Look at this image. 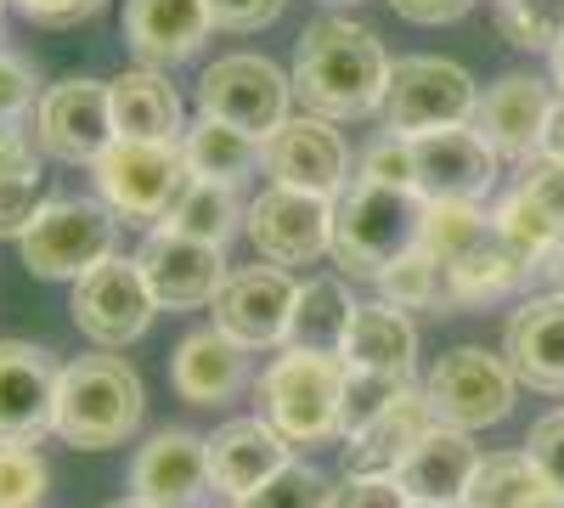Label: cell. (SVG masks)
Listing matches in <instances>:
<instances>
[{
	"label": "cell",
	"instance_id": "33",
	"mask_svg": "<svg viewBox=\"0 0 564 508\" xmlns=\"http://www.w3.org/2000/svg\"><path fill=\"white\" fill-rule=\"evenodd\" d=\"M497 233V220L480 209V204H423V220H417V249H430L441 266L475 255L486 238Z\"/></svg>",
	"mask_w": 564,
	"mask_h": 508
},
{
	"label": "cell",
	"instance_id": "20",
	"mask_svg": "<svg viewBox=\"0 0 564 508\" xmlns=\"http://www.w3.org/2000/svg\"><path fill=\"white\" fill-rule=\"evenodd\" d=\"M480 446L468 430H452V424H435L423 435L395 469V486L406 491L412 508H463L468 497V480L480 469Z\"/></svg>",
	"mask_w": 564,
	"mask_h": 508
},
{
	"label": "cell",
	"instance_id": "45",
	"mask_svg": "<svg viewBox=\"0 0 564 508\" xmlns=\"http://www.w3.org/2000/svg\"><path fill=\"white\" fill-rule=\"evenodd\" d=\"M334 508H412V502L395 486V475H350L345 486H334Z\"/></svg>",
	"mask_w": 564,
	"mask_h": 508
},
{
	"label": "cell",
	"instance_id": "5",
	"mask_svg": "<svg viewBox=\"0 0 564 508\" xmlns=\"http://www.w3.org/2000/svg\"><path fill=\"white\" fill-rule=\"evenodd\" d=\"M119 244V215L102 198H45L34 226L18 238V255L45 283H79Z\"/></svg>",
	"mask_w": 564,
	"mask_h": 508
},
{
	"label": "cell",
	"instance_id": "53",
	"mask_svg": "<svg viewBox=\"0 0 564 508\" xmlns=\"http://www.w3.org/2000/svg\"><path fill=\"white\" fill-rule=\"evenodd\" d=\"M108 508H153V502H141V497L130 491V497H119V502H108Z\"/></svg>",
	"mask_w": 564,
	"mask_h": 508
},
{
	"label": "cell",
	"instance_id": "52",
	"mask_svg": "<svg viewBox=\"0 0 564 508\" xmlns=\"http://www.w3.org/2000/svg\"><path fill=\"white\" fill-rule=\"evenodd\" d=\"M547 283H553V294H564V249L547 260Z\"/></svg>",
	"mask_w": 564,
	"mask_h": 508
},
{
	"label": "cell",
	"instance_id": "39",
	"mask_svg": "<svg viewBox=\"0 0 564 508\" xmlns=\"http://www.w3.org/2000/svg\"><path fill=\"white\" fill-rule=\"evenodd\" d=\"M243 508H334V486L305 464H282Z\"/></svg>",
	"mask_w": 564,
	"mask_h": 508
},
{
	"label": "cell",
	"instance_id": "28",
	"mask_svg": "<svg viewBox=\"0 0 564 508\" xmlns=\"http://www.w3.org/2000/svg\"><path fill=\"white\" fill-rule=\"evenodd\" d=\"M531 277H536V271L491 233L475 255H463V260L446 266V305H463V311L497 305V300H508V294H520Z\"/></svg>",
	"mask_w": 564,
	"mask_h": 508
},
{
	"label": "cell",
	"instance_id": "11",
	"mask_svg": "<svg viewBox=\"0 0 564 508\" xmlns=\"http://www.w3.org/2000/svg\"><path fill=\"white\" fill-rule=\"evenodd\" d=\"M243 233L265 266H316L322 255H334V198L294 193V187H265L243 209Z\"/></svg>",
	"mask_w": 564,
	"mask_h": 508
},
{
	"label": "cell",
	"instance_id": "13",
	"mask_svg": "<svg viewBox=\"0 0 564 508\" xmlns=\"http://www.w3.org/2000/svg\"><path fill=\"white\" fill-rule=\"evenodd\" d=\"M412 142V193L423 204H480L497 187V153L475 125H452Z\"/></svg>",
	"mask_w": 564,
	"mask_h": 508
},
{
	"label": "cell",
	"instance_id": "47",
	"mask_svg": "<svg viewBox=\"0 0 564 508\" xmlns=\"http://www.w3.org/2000/svg\"><path fill=\"white\" fill-rule=\"evenodd\" d=\"M204 7H209L215 29H226V34H254V29H265V23L282 12V0H204Z\"/></svg>",
	"mask_w": 564,
	"mask_h": 508
},
{
	"label": "cell",
	"instance_id": "56",
	"mask_svg": "<svg viewBox=\"0 0 564 508\" xmlns=\"http://www.w3.org/2000/svg\"><path fill=\"white\" fill-rule=\"evenodd\" d=\"M0 7H7V0H0Z\"/></svg>",
	"mask_w": 564,
	"mask_h": 508
},
{
	"label": "cell",
	"instance_id": "46",
	"mask_svg": "<svg viewBox=\"0 0 564 508\" xmlns=\"http://www.w3.org/2000/svg\"><path fill=\"white\" fill-rule=\"evenodd\" d=\"M7 7L23 12L29 23H40V29H74L85 18H97L102 0H7Z\"/></svg>",
	"mask_w": 564,
	"mask_h": 508
},
{
	"label": "cell",
	"instance_id": "34",
	"mask_svg": "<svg viewBox=\"0 0 564 508\" xmlns=\"http://www.w3.org/2000/svg\"><path fill=\"white\" fill-rule=\"evenodd\" d=\"M491 220H497V238H502L513 255H520L531 271H542V266H547V260L564 249L558 226H553V220H547V215H542V209H536V204L520 193V187H513V193H508V198L491 209Z\"/></svg>",
	"mask_w": 564,
	"mask_h": 508
},
{
	"label": "cell",
	"instance_id": "27",
	"mask_svg": "<svg viewBox=\"0 0 564 508\" xmlns=\"http://www.w3.org/2000/svg\"><path fill=\"white\" fill-rule=\"evenodd\" d=\"M345 367H361V374H395V379H412L417 367V328H412V311H395L384 300H356V316L345 328V345H339Z\"/></svg>",
	"mask_w": 564,
	"mask_h": 508
},
{
	"label": "cell",
	"instance_id": "1",
	"mask_svg": "<svg viewBox=\"0 0 564 508\" xmlns=\"http://www.w3.org/2000/svg\"><path fill=\"white\" fill-rule=\"evenodd\" d=\"M395 57L350 18H322L300 34L294 45V102L316 119H367L384 108Z\"/></svg>",
	"mask_w": 564,
	"mask_h": 508
},
{
	"label": "cell",
	"instance_id": "35",
	"mask_svg": "<svg viewBox=\"0 0 564 508\" xmlns=\"http://www.w3.org/2000/svg\"><path fill=\"white\" fill-rule=\"evenodd\" d=\"M379 300L395 311H435L446 305V266L430 249H406L379 271Z\"/></svg>",
	"mask_w": 564,
	"mask_h": 508
},
{
	"label": "cell",
	"instance_id": "48",
	"mask_svg": "<svg viewBox=\"0 0 564 508\" xmlns=\"http://www.w3.org/2000/svg\"><path fill=\"white\" fill-rule=\"evenodd\" d=\"M390 7L406 18V23H452V18H463L475 0H390Z\"/></svg>",
	"mask_w": 564,
	"mask_h": 508
},
{
	"label": "cell",
	"instance_id": "30",
	"mask_svg": "<svg viewBox=\"0 0 564 508\" xmlns=\"http://www.w3.org/2000/svg\"><path fill=\"white\" fill-rule=\"evenodd\" d=\"M350 316H356V300L345 289V277H311L294 294V316H289V334H282V350H334L339 356Z\"/></svg>",
	"mask_w": 564,
	"mask_h": 508
},
{
	"label": "cell",
	"instance_id": "4",
	"mask_svg": "<svg viewBox=\"0 0 564 508\" xmlns=\"http://www.w3.org/2000/svg\"><path fill=\"white\" fill-rule=\"evenodd\" d=\"M417 220H423L417 193L350 181V187L334 198V260H339V271L379 283V271L390 260L417 249Z\"/></svg>",
	"mask_w": 564,
	"mask_h": 508
},
{
	"label": "cell",
	"instance_id": "32",
	"mask_svg": "<svg viewBox=\"0 0 564 508\" xmlns=\"http://www.w3.org/2000/svg\"><path fill=\"white\" fill-rule=\"evenodd\" d=\"M238 220H243L238 187H226V181H204V175H193V181H186V193L175 198V209H170V220H164V226H175V233L198 238V244H215V249H226V244H231V233H238Z\"/></svg>",
	"mask_w": 564,
	"mask_h": 508
},
{
	"label": "cell",
	"instance_id": "10",
	"mask_svg": "<svg viewBox=\"0 0 564 508\" xmlns=\"http://www.w3.org/2000/svg\"><path fill=\"white\" fill-rule=\"evenodd\" d=\"M423 390H430V407H435L441 424L475 435V430H491V424H502L508 412H513L520 379H513L508 356H491V350H446L430 367Z\"/></svg>",
	"mask_w": 564,
	"mask_h": 508
},
{
	"label": "cell",
	"instance_id": "7",
	"mask_svg": "<svg viewBox=\"0 0 564 508\" xmlns=\"http://www.w3.org/2000/svg\"><path fill=\"white\" fill-rule=\"evenodd\" d=\"M294 79L289 68H276L271 57L260 52H231V57H215L198 79V119H220L231 130L254 136H276L294 114Z\"/></svg>",
	"mask_w": 564,
	"mask_h": 508
},
{
	"label": "cell",
	"instance_id": "8",
	"mask_svg": "<svg viewBox=\"0 0 564 508\" xmlns=\"http://www.w3.org/2000/svg\"><path fill=\"white\" fill-rule=\"evenodd\" d=\"M475 108H480V85L452 57H401L390 68L384 130L430 136V130H452V125H475Z\"/></svg>",
	"mask_w": 564,
	"mask_h": 508
},
{
	"label": "cell",
	"instance_id": "21",
	"mask_svg": "<svg viewBox=\"0 0 564 508\" xmlns=\"http://www.w3.org/2000/svg\"><path fill=\"white\" fill-rule=\"evenodd\" d=\"M282 464H294L289 441H282L260 412L254 419H226L209 435V480H215L220 502H249Z\"/></svg>",
	"mask_w": 564,
	"mask_h": 508
},
{
	"label": "cell",
	"instance_id": "25",
	"mask_svg": "<svg viewBox=\"0 0 564 508\" xmlns=\"http://www.w3.org/2000/svg\"><path fill=\"white\" fill-rule=\"evenodd\" d=\"M435 424H441V419H435V407H430V390L406 385L361 435L345 441V475H395L401 457H406L423 435H430Z\"/></svg>",
	"mask_w": 564,
	"mask_h": 508
},
{
	"label": "cell",
	"instance_id": "36",
	"mask_svg": "<svg viewBox=\"0 0 564 508\" xmlns=\"http://www.w3.org/2000/svg\"><path fill=\"white\" fill-rule=\"evenodd\" d=\"M497 29L520 52H553L564 40V0H497Z\"/></svg>",
	"mask_w": 564,
	"mask_h": 508
},
{
	"label": "cell",
	"instance_id": "2",
	"mask_svg": "<svg viewBox=\"0 0 564 508\" xmlns=\"http://www.w3.org/2000/svg\"><path fill=\"white\" fill-rule=\"evenodd\" d=\"M141 374L113 350H85L63 361L57 379V419L52 435L74 452H108L141 424Z\"/></svg>",
	"mask_w": 564,
	"mask_h": 508
},
{
	"label": "cell",
	"instance_id": "54",
	"mask_svg": "<svg viewBox=\"0 0 564 508\" xmlns=\"http://www.w3.org/2000/svg\"><path fill=\"white\" fill-rule=\"evenodd\" d=\"M327 7H356V0H327Z\"/></svg>",
	"mask_w": 564,
	"mask_h": 508
},
{
	"label": "cell",
	"instance_id": "41",
	"mask_svg": "<svg viewBox=\"0 0 564 508\" xmlns=\"http://www.w3.org/2000/svg\"><path fill=\"white\" fill-rule=\"evenodd\" d=\"M361 175L356 181H372V187H395V193H412V142L401 130H384L372 136V142L361 148Z\"/></svg>",
	"mask_w": 564,
	"mask_h": 508
},
{
	"label": "cell",
	"instance_id": "38",
	"mask_svg": "<svg viewBox=\"0 0 564 508\" xmlns=\"http://www.w3.org/2000/svg\"><path fill=\"white\" fill-rule=\"evenodd\" d=\"M412 379H395V374H361V367H345V401H339V435H361L379 412L406 390Z\"/></svg>",
	"mask_w": 564,
	"mask_h": 508
},
{
	"label": "cell",
	"instance_id": "43",
	"mask_svg": "<svg viewBox=\"0 0 564 508\" xmlns=\"http://www.w3.org/2000/svg\"><path fill=\"white\" fill-rule=\"evenodd\" d=\"M40 108V90H34V68L12 52H0V130H18L23 114Z\"/></svg>",
	"mask_w": 564,
	"mask_h": 508
},
{
	"label": "cell",
	"instance_id": "6",
	"mask_svg": "<svg viewBox=\"0 0 564 508\" xmlns=\"http://www.w3.org/2000/svg\"><path fill=\"white\" fill-rule=\"evenodd\" d=\"M90 181H97V198L135 226H164L175 198L193 181V164H186L181 142H113L97 164H90Z\"/></svg>",
	"mask_w": 564,
	"mask_h": 508
},
{
	"label": "cell",
	"instance_id": "26",
	"mask_svg": "<svg viewBox=\"0 0 564 508\" xmlns=\"http://www.w3.org/2000/svg\"><path fill=\"white\" fill-rule=\"evenodd\" d=\"M108 102H113L119 142H181L186 136V114H181L175 85L148 63L108 79Z\"/></svg>",
	"mask_w": 564,
	"mask_h": 508
},
{
	"label": "cell",
	"instance_id": "16",
	"mask_svg": "<svg viewBox=\"0 0 564 508\" xmlns=\"http://www.w3.org/2000/svg\"><path fill=\"white\" fill-rule=\"evenodd\" d=\"M135 266H141V277H148L159 311H198V305H215V294H220V283H226L220 249L175 233V226H153V233L141 238V249H135Z\"/></svg>",
	"mask_w": 564,
	"mask_h": 508
},
{
	"label": "cell",
	"instance_id": "15",
	"mask_svg": "<svg viewBox=\"0 0 564 508\" xmlns=\"http://www.w3.org/2000/svg\"><path fill=\"white\" fill-rule=\"evenodd\" d=\"M294 294L300 283L282 266H243L231 271L220 294H215V328L226 339H238L243 350H282V334H289V316H294Z\"/></svg>",
	"mask_w": 564,
	"mask_h": 508
},
{
	"label": "cell",
	"instance_id": "51",
	"mask_svg": "<svg viewBox=\"0 0 564 508\" xmlns=\"http://www.w3.org/2000/svg\"><path fill=\"white\" fill-rule=\"evenodd\" d=\"M547 63H553V90H558V97H564V40H558L553 52H547Z\"/></svg>",
	"mask_w": 564,
	"mask_h": 508
},
{
	"label": "cell",
	"instance_id": "14",
	"mask_svg": "<svg viewBox=\"0 0 564 508\" xmlns=\"http://www.w3.org/2000/svg\"><path fill=\"white\" fill-rule=\"evenodd\" d=\"M260 170L271 175V187H294V193H316V198H339L350 187V148L334 130V119H289L276 136L260 142Z\"/></svg>",
	"mask_w": 564,
	"mask_h": 508
},
{
	"label": "cell",
	"instance_id": "3",
	"mask_svg": "<svg viewBox=\"0 0 564 508\" xmlns=\"http://www.w3.org/2000/svg\"><path fill=\"white\" fill-rule=\"evenodd\" d=\"M260 419L289 446H322L339 435L345 401V356L334 350H276L271 367L254 379Z\"/></svg>",
	"mask_w": 564,
	"mask_h": 508
},
{
	"label": "cell",
	"instance_id": "37",
	"mask_svg": "<svg viewBox=\"0 0 564 508\" xmlns=\"http://www.w3.org/2000/svg\"><path fill=\"white\" fill-rule=\"evenodd\" d=\"M52 464L34 441H0V508H40Z\"/></svg>",
	"mask_w": 564,
	"mask_h": 508
},
{
	"label": "cell",
	"instance_id": "12",
	"mask_svg": "<svg viewBox=\"0 0 564 508\" xmlns=\"http://www.w3.org/2000/svg\"><path fill=\"white\" fill-rule=\"evenodd\" d=\"M119 142L113 130V102L102 79H63L40 97L34 108V148L57 164L90 170L108 148Z\"/></svg>",
	"mask_w": 564,
	"mask_h": 508
},
{
	"label": "cell",
	"instance_id": "55",
	"mask_svg": "<svg viewBox=\"0 0 564 508\" xmlns=\"http://www.w3.org/2000/svg\"><path fill=\"white\" fill-rule=\"evenodd\" d=\"M220 508H243V502H220Z\"/></svg>",
	"mask_w": 564,
	"mask_h": 508
},
{
	"label": "cell",
	"instance_id": "50",
	"mask_svg": "<svg viewBox=\"0 0 564 508\" xmlns=\"http://www.w3.org/2000/svg\"><path fill=\"white\" fill-rule=\"evenodd\" d=\"M542 159L564 164V97L553 102V119H547V136H542Z\"/></svg>",
	"mask_w": 564,
	"mask_h": 508
},
{
	"label": "cell",
	"instance_id": "18",
	"mask_svg": "<svg viewBox=\"0 0 564 508\" xmlns=\"http://www.w3.org/2000/svg\"><path fill=\"white\" fill-rule=\"evenodd\" d=\"M553 102H558V90H553L547 79H536V74H502L497 85L480 90L475 130L491 142L497 159L531 164V159L542 153V136H547Z\"/></svg>",
	"mask_w": 564,
	"mask_h": 508
},
{
	"label": "cell",
	"instance_id": "22",
	"mask_svg": "<svg viewBox=\"0 0 564 508\" xmlns=\"http://www.w3.org/2000/svg\"><path fill=\"white\" fill-rule=\"evenodd\" d=\"M502 356L513 379L542 396H564V294H536L508 316Z\"/></svg>",
	"mask_w": 564,
	"mask_h": 508
},
{
	"label": "cell",
	"instance_id": "23",
	"mask_svg": "<svg viewBox=\"0 0 564 508\" xmlns=\"http://www.w3.org/2000/svg\"><path fill=\"white\" fill-rule=\"evenodd\" d=\"M215 34V18L204 0H124V40L135 63L170 68L186 63Z\"/></svg>",
	"mask_w": 564,
	"mask_h": 508
},
{
	"label": "cell",
	"instance_id": "19",
	"mask_svg": "<svg viewBox=\"0 0 564 508\" xmlns=\"http://www.w3.org/2000/svg\"><path fill=\"white\" fill-rule=\"evenodd\" d=\"M130 491L153 508H204L215 497L209 480V441L186 435V430H164L135 452L130 464Z\"/></svg>",
	"mask_w": 564,
	"mask_h": 508
},
{
	"label": "cell",
	"instance_id": "17",
	"mask_svg": "<svg viewBox=\"0 0 564 508\" xmlns=\"http://www.w3.org/2000/svg\"><path fill=\"white\" fill-rule=\"evenodd\" d=\"M57 379H63V361L52 356V345L0 339V441L52 435Z\"/></svg>",
	"mask_w": 564,
	"mask_h": 508
},
{
	"label": "cell",
	"instance_id": "49",
	"mask_svg": "<svg viewBox=\"0 0 564 508\" xmlns=\"http://www.w3.org/2000/svg\"><path fill=\"white\" fill-rule=\"evenodd\" d=\"M34 164V153H29V142L18 130H0V175H12V170H29Z\"/></svg>",
	"mask_w": 564,
	"mask_h": 508
},
{
	"label": "cell",
	"instance_id": "29",
	"mask_svg": "<svg viewBox=\"0 0 564 508\" xmlns=\"http://www.w3.org/2000/svg\"><path fill=\"white\" fill-rule=\"evenodd\" d=\"M463 508H564L558 486L536 469L531 452H486Z\"/></svg>",
	"mask_w": 564,
	"mask_h": 508
},
{
	"label": "cell",
	"instance_id": "40",
	"mask_svg": "<svg viewBox=\"0 0 564 508\" xmlns=\"http://www.w3.org/2000/svg\"><path fill=\"white\" fill-rule=\"evenodd\" d=\"M40 209H45V170L40 164L0 175V238H23Z\"/></svg>",
	"mask_w": 564,
	"mask_h": 508
},
{
	"label": "cell",
	"instance_id": "31",
	"mask_svg": "<svg viewBox=\"0 0 564 508\" xmlns=\"http://www.w3.org/2000/svg\"><path fill=\"white\" fill-rule=\"evenodd\" d=\"M181 153L193 164V175L204 181H226V187H243V175L260 170V142L243 130H231L220 119H193L181 136Z\"/></svg>",
	"mask_w": 564,
	"mask_h": 508
},
{
	"label": "cell",
	"instance_id": "9",
	"mask_svg": "<svg viewBox=\"0 0 564 508\" xmlns=\"http://www.w3.org/2000/svg\"><path fill=\"white\" fill-rule=\"evenodd\" d=\"M68 311H74V328L90 345L119 350V345H135L141 334H148V322L159 316V300H153V289H148V277H141L135 260L108 255L102 266H90L74 283Z\"/></svg>",
	"mask_w": 564,
	"mask_h": 508
},
{
	"label": "cell",
	"instance_id": "42",
	"mask_svg": "<svg viewBox=\"0 0 564 508\" xmlns=\"http://www.w3.org/2000/svg\"><path fill=\"white\" fill-rule=\"evenodd\" d=\"M513 187H520V193H525V198L558 226V238H564V164L536 153V159L520 170V181H513Z\"/></svg>",
	"mask_w": 564,
	"mask_h": 508
},
{
	"label": "cell",
	"instance_id": "24",
	"mask_svg": "<svg viewBox=\"0 0 564 508\" xmlns=\"http://www.w3.org/2000/svg\"><path fill=\"white\" fill-rule=\"evenodd\" d=\"M170 379H175V396L193 401V407H226L231 396H243L249 385V350L238 339H226L215 322L209 328H193L175 356H170Z\"/></svg>",
	"mask_w": 564,
	"mask_h": 508
},
{
	"label": "cell",
	"instance_id": "44",
	"mask_svg": "<svg viewBox=\"0 0 564 508\" xmlns=\"http://www.w3.org/2000/svg\"><path fill=\"white\" fill-rule=\"evenodd\" d=\"M525 452L536 457V469H542V475L558 486V497H564V407H558V412H542V419L531 424Z\"/></svg>",
	"mask_w": 564,
	"mask_h": 508
}]
</instances>
